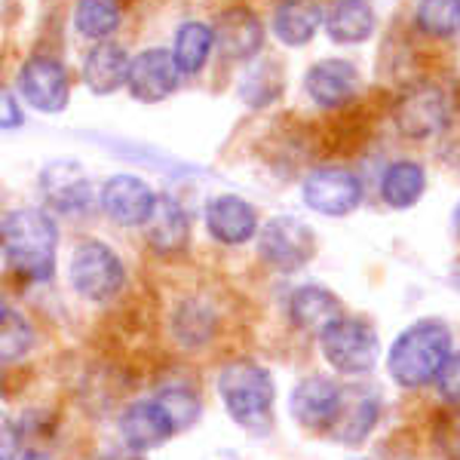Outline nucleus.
Instances as JSON below:
<instances>
[{
	"instance_id": "37",
	"label": "nucleus",
	"mask_w": 460,
	"mask_h": 460,
	"mask_svg": "<svg viewBox=\"0 0 460 460\" xmlns=\"http://www.w3.org/2000/svg\"><path fill=\"white\" fill-rule=\"evenodd\" d=\"M455 230H457V236H460V203L455 206Z\"/></svg>"
},
{
	"instance_id": "18",
	"label": "nucleus",
	"mask_w": 460,
	"mask_h": 460,
	"mask_svg": "<svg viewBox=\"0 0 460 460\" xmlns=\"http://www.w3.org/2000/svg\"><path fill=\"white\" fill-rule=\"evenodd\" d=\"M288 319L307 335L323 338L338 319H344L341 298L325 286H298L288 295Z\"/></svg>"
},
{
	"instance_id": "15",
	"label": "nucleus",
	"mask_w": 460,
	"mask_h": 460,
	"mask_svg": "<svg viewBox=\"0 0 460 460\" xmlns=\"http://www.w3.org/2000/svg\"><path fill=\"white\" fill-rule=\"evenodd\" d=\"M215 47L221 56L246 62L264 47V25L249 6H230L215 19Z\"/></svg>"
},
{
	"instance_id": "20",
	"label": "nucleus",
	"mask_w": 460,
	"mask_h": 460,
	"mask_svg": "<svg viewBox=\"0 0 460 460\" xmlns=\"http://www.w3.org/2000/svg\"><path fill=\"white\" fill-rule=\"evenodd\" d=\"M304 89L319 108H341L359 89V71L347 58H323L307 71Z\"/></svg>"
},
{
	"instance_id": "29",
	"label": "nucleus",
	"mask_w": 460,
	"mask_h": 460,
	"mask_svg": "<svg viewBox=\"0 0 460 460\" xmlns=\"http://www.w3.org/2000/svg\"><path fill=\"white\" fill-rule=\"evenodd\" d=\"M31 347H34L31 323L22 314H16L13 307L0 310V356H4L6 366L22 359V356H28Z\"/></svg>"
},
{
	"instance_id": "13",
	"label": "nucleus",
	"mask_w": 460,
	"mask_h": 460,
	"mask_svg": "<svg viewBox=\"0 0 460 460\" xmlns=\"http://www.w3.org/2000/svg\"><path fill=\"white\" fill-rule=\"evenodd\" d=\"M178 62L169 49H145L142 56L132 58L129 71V93L145 105H157L169 99L178 86Z\"/></svg>"
},
{
	"instance_id": "2",
	"label": "nucleus",
	"mask_w": 460,
	"mask_h": 460,
	"mask_svg": "<svg viewBox=\"0 0 460 460\" xmlns=\"http://www.w3.org/2000/svg\"><path fill=\"white\" fill-rule=\"evenodd\" d=\"M451 356V332L439 319H418L399 332L387 353V372L402 390L433 384Z\"/></svg>"
},
{
	"instance_id": "25",
	"label": "nucleus",
	"mask_w": 460,
	"mask_h": 460,
	"mask_svg": "<svg viewBox=\"0 0 460 460\" xmlns=\"http://www.w3.org/2000/svg\"><path fill=\"white\" fill-rule=\"evenodd\" d=\"M283 86H286L283 65H279L277 58H261V62L252 65L246 71V77H243L240 99L246 102L249 108H267L283 95Z\"/></svg>"
},
{
	"instance_id": "19",
	"label": "nucleus",
	"mask_w": 460,
	"mask_h": 460,
	"mask_svg": "<svg viewBox=\"0 0 460 460\" xmlns=\"http://www.w3.org/2000/svg\"><path fill=\"white\" fill-rule=\"evenodd\" d=\"M145 240L157 255H181L190 243V218L175 197L160 194L151 218L145 221Z\"/></svg>"
},
{
	"instance_id": "8",
	"label": "nucleus",
	"mask_w": 460,
	"mask_h": 460,
	"mask_svg": "<svg viewBox=\"0 0 460 460\" xmlns=\"http://www.w3.org/2000/svg\"><path fill=\"white\" fill-rule=\"evenodd\" d=\"M19 89L31 108L43 111V114H58L68 108L71 77L58 58L31 56L19 71Z\"/></svg>"
},
{
	"instance_id": "12",
	"label": "nucleus",
	"mask_w": 460,
	"mask_h": 460,
	"mask_svg": "<svg viewBox=\"0 0 460 460\" xmlns=\"http://www.w3.org/2000/svg\"><path fill=\"white\" fill-rule=\"evenodd\" d=\"M381 420V396L366 384H347L341 387V405L332 424V436L344 445H359L372 436Z\"/></svg>"
},
{
	"instance_id": "7",
	"label": "nucleus",
	"mask_w": 460,
	"mask_h": 460,
	"mask_svg": "<svg viewBox=\"0 0 460 460\" xmlns=\"http://www.w3.org/2000/svg\"><path fill=\"white\" fill-rule=\"evenodd\" d=\"M448 95L439 84H411L393 105V123L405 138H427L442 132L445 120H448Z\"/></svg>"
},
{
	"instance_id": "28",
	"label": "nucleus",
	"mask_w": 460,
	"mask_h": 460,
	"mask_svg": "<svg viewBox=\"0 0 460 460\" xmlns=\"http://www.w3.org/2000/svg\"><path fill=\"white\" fill-rule=\"evenodd\" d=\"M414 22L429 37H455L460 31V0H418Z\"/></svg>"
},
{
	"instance_id": "4",
	"label": "nucleus",
	"mask_w": 460,
	"mask_h": 460,
	"mask_svg": "<svg viewBox=\"0 0 460 460\" xmlns=\"http://www.w3.org/2000/svg\"><path fill=\"white\" fill-rule=\"evenodd\" d=\"M68 279L80 298L93 304H108L120 295L126 270L111 246H105L102 240H84L77 243V249L71 255Z\"/></svg>"
},
{
	"instance_id": "31",
	"label": "nucleus",
	"mask_w": 460,
	"mask_h": 460,
	"mask_svg": "<svg viewBox=\"0 0 460 460\" xmlns=\"http://www.w3.org/2000/svg\"><path fill=\"white\" fill-rule=\"evenodd\" d=\"M175 332L184 344H199L203 338L212 335V314L203 304H184V307L178 310Z\"/></svg>"
},
{
	"instance_id": "17",
	"label": "nucleus",
	"mask_w": 460,
	"mask_h": 460,
	"mask_svg": "<svg viewBox=\"0 0 460 460\" xmlns=\"http://www.w3.org/2000/svg\"><path fill=\"white\" fill-rule=\"evenodd\" d=\"M206 227L225 246H243V243H249L261 230L258 227L255 206L234 194H221L209 199V206H206Z\"/></svg>"
},
{
	"instance_id": "36",
	"label": "nucleus",
	"mask_w": 460,
	"mask_h": 460,
	"mask_svg": "<svg viewBox=\"0 0 460 460\" xmlns=\"http://www.w3.org/2000/svg\"><path fill=\"white\" fill-rule=\"evenodd\" d=\"M4 460H49L40 451H28V448H16V451H4Z\"/></svg>"
},
{
	"instance_id": "5",
	"label": "nucleus",
	"mask_w": 460,
	"mask_h": 460,
	"mask_svg": "<svg viewBox=\"0 0 460 460\" xmlns=\"http://www.w3.org/2000/svg\"><path fill=\"white\" fill-rule=\"evenodd\" d=\"M323 344V356L329 366L341 375H366L375 368L377 356H381V341L377 332L366 319L344 316L319 338Z\"/></svg>"
},
{
	"instance_id": "33",
	"label": "nucleus",
	"mask_w": 460,
	"mask_h": 460,
	"mask_svg": "<svg viewBox=\"0 0 460 460\" xmlns=\"http://www.w3.org/2000/svg\"><path fill=\"white\" fill-rule=\"evenodd\" d=\"M439 157L448 169L460 172V108H455L439 132Z\"/></svg>"
},
{
	"instance_id": "10",
	"label": "nucleus",
	"mask_w": 460,
	"mask_h": 460,
	"mask_svg": "<svg viewBox=\"0 0 460 460\" xmlns=\"http://www.w3.org/2000/svg\"><path fill=\"white\" fill-rule=\"evenodd\" d=\"M341 405V387L332 377L310 375L295 384L292 396H288V411L304 429L314 433H332L335 414Z\"/></svg>"
},
{
	"instance_id": "30",
	"label": "nucleus",
	"mask_w": 460,
	"mask_h": 460,
	"mask_svg": "<svg viewBox=\"0 0 460 460\" xmlns=\"http://www.w3.org/2000/svg\"><path fill=\"white\" fill-rule=\"evenodd\" d=\"M157 402L166 408L178 429L190 427L199 418V399H197V393L188 387H166L157 396Z\"/></svg>"
},
{
	"instance_id": "24",
	"label": "nucleus",
	"mask_w": 460,
	"mask_h": 460,
	"mask_svg": "<svg viewBox=\"0 0 460 460\" xmlns=\"http://www.w3.org/2000/svg\"><path fill=\"white\" fill-rule=\"evenodd\" d=\"M427 190V172L414 160H396L381 178V197L390 209H411Z\"/></svg>"
},
{
	"instance_id": "32",
	"label": "nucleus",
	"mask_w": 460,
	"mask_h": 460,
	"mask_svg": "<svg viewBox=\"0 0 460 460\" xmlns=\"http://www.w3.org/2000/svg\"><path fill=\"white\" fill-rule=\"evenodd\" d=\"M433 442L445 460H460V405H451L436 418Z\"/></svg>"
},
{
	"instance_id": "14",
	"label": "nucleus",
	"mask_w": 460,
	"mask_h": 460,
	"mask_svg": "<svg viewBox=\"0 0 460 460\" xmlns=\"http://www.w3.org/2000/svg\"><path fill=\"white\" fill-rule=\"evenodd\" d=\"M40 190L58 212H84L93 203V181L77 160H53L40 172Z\"/></svg>"
},
{
	"instance_id": "11",
	"label": "nucleus",
	"mask_w": 460,
	"mask_h": 460,
	"mask_svg": "<svg viewBox=\"0 0 460 460\" xmlns=\"http://www.w3.org/2000/svg\"><path fill=\"white\" fill-rule=\"evenodd\" d=\"M102 212L108 215L114 225L120 227H145V221L151 218L157 194L136 175H114L105 181L99 194Z\"/></svg>"
},
{
	"instance_id": "23",
	"label": "nucleus",
	"mask_w": 460,
	"mask_h": 460,
	"mask_svg": "<svg viewBox=\"0 0 460 460\" xmlns=\"http://www.w3.org/2000/svg\"><path fill=\"white\" fill-rule=\"evenodd\" d=\"M325 31L335 43H362L375 31V10L368 0H335L325 13Z\"/></svg>"
},
{
	"instance_id": "21",
	"label": "nucleus",
	"mask_w": 460,
	"mask_h": 460,
	"mask_svg": "<svg viewBox=\"0 0 460 460\" xmlns=\"http://www.w3.org/2000/svg\"><path fill=\"white\" fill-rule=\"evenodd\" d=\"M129 71H132V58L120 43L102 40L89 49L84 62V84L89 86V93L111 95L120 86H129Z\"/></svg>"
},
{
	"instance_id": "3",
	"label": "nucleus",
	"mask_w": 460,
	"mask_h": 460,
	"mask_svg": "<svg viewBox=\"0 0 460 460\" xmlns=\"http://www.w3.org/2000/svg\"><path fill=\"white\" fill-rule=\"evenodd\" d=\"M218 396L225 411L243 429L264 433L273 414V377L252 359H234L218 375Z\"/></svg>"
},
{
	"instance_id": "34",
	"label": "nucleus",
	"mask_w": 460,
	"mask_h": 460,
	"mask_svg": "<svg viewBox=\"0 0 460 460\" xmlns=\"http://www.w3.org/2000/svg\"><path fill=\"white\" fill-rule=\"evenodd\" d=\"M436 387L445 396V402L451 405H460V353H451L448 362H445V368L436 377Z\"/></svg>"
},
{
	"instance_id": "16",
	"label": "nucleus",
	"mask_w": 460,
	"mask_h": 460,
	"mask_svg": "<svg viewBox=\"0 0 460 460\" xmlns=\"http://www.w3.org/2000/svg\"><path fill=\"white\" fill-rule=\"evenodd\" d=\"M175 420L157 399L132 402L120 418V436L132 451H154L166 445L175 433Z\"/></svg>"
},
{
	"instance_id": "35",
	"label": "nucleus",
	"mask_w": 460,
	"mask_h": 460,
	"mask_svg": "<svg viewBox=\"0 0 460 460\" xmlns=\"http://www.w3.org/2000/svg\"><path fill=\"white\" fill-rule=\"evenodd\" d=\"M22 108H19V102H16V95L10 93V89H4V129L10 132V129H19L22 126Z\"/></svg>"
},
{
	"instance_id": "27",
	"label": "nucleus",
	"mask_w": 460,
	"mask_h": 460,
	"mask_svg": "<svg viewBox=\"0 0 460 460\" xmlns=\"http://www.w3.org/2000/svg\"><path fill=\"white\" fill-rule=\"evenodd\" d=\"M74 25L89 40H105L120 25V4L117 0H80L74 10Z\"/></svg>"
},
{
	"instance_id": "26",
	"label": "nucleus",
	"mask_w": 460,
	"mask_h": 460,
	"mask_svg": "<svg viewBox=\"0 0 460 460\" xmlns=\"http://www.w3.org/2000/svg\"><path fill=\"white\" fill-rule=\"evenodd\" d=\"M212 47H215V28L203 25V22H188V25H181L175 34V49H172L178 71L181 74L203 71Z\"/></svg>"
},
{
	"instance_id": "9",
	"label": "nucleus",
	"mask_w": 460,
	"mask_h": 460,
	"mask_svg": "<svg viewBox=\"0 0 460 460\" xmlns=\"http://www.w3.org/2000/svg\"><path fill=\"white\" fill-rule=\"evenodd\" d=\"M304 203L319 215H329V218H341V215H350L356 206L362 203V184L353 172L341 166H323L314 169L307 175L301 188Z\"/></svg>"
},
{
	"instance_id": "1",
	"label": "nucleus",
	"mask_w": 460,
	"mask_h": 460,
	"mask_svg": "<svg viewBox=\"0 0 460 460\" xmlns=\"http://www.w3.org/2000/svg\"><path fill=\"white\" fill-rule=\"evenodd\" d=\"M56 221L43 209H13L4 218V258L22 283H49L56 273Z\"/></svg>"
},
{
	"instance_id": "6",
	"label": "nucleus",
	"mask_w": 460,
	"mask_h": 460,
	"mask_svg": "<svg viewBox=\"0 0 460 460\" xmlns=\"http://www.w3.org/2000/svg\"><path fill=\"white\" fill-rule=\"evenodd\" d=\"M258 255L273 270L295 273L316 255V234L295 215H277L258 230Z\"/></svg>"
},
{
	"instance_id": "22",
	"label": "nucleus",
	"mask_w": 460,
	"mask_h": 460,
	"mask_svg": "<svg viewBox=\"0 0 460 460\" xmlns=\"http://www.w3.org/2000/svg\"><path fill=\"white\" fill-rule=\"evenodd\" d=\"M323 22L325 16L314 0H283L273 13V34L286 47H304V43L314 40Z\"/></svg>"
}]
</instances>
